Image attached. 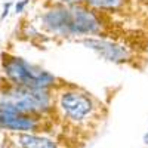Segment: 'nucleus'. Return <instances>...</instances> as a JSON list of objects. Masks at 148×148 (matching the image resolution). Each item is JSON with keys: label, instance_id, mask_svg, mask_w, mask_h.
Wrapping results in <instances>:
<instances>
[{"label": "nucleus", "instance_id": "1", "mask_svg": "<svg viewBox=\"0 0 148 148\" xmlns=\"http://www.w3.org/2000/svg\"><path fill=\"white\" fill-rule=\"evenodd\" d=\"M51 95L45 88L15 86L0 96V113H36L47 110Z\"/></svg>", "mask_w": 148, "mask_h": 148}, {"label": "nucleus", "instance_id": "2", "mask_svg": "<svg viewBox=\"0 0 148 148\" xmlns=\"http://www.w3.org/2000/svg\"><path fill=\"white\" fill-rule=\"evenodd\" d=\"M3 70L6 77L15 86H27V88H45L55 84L56 79L53 74L45 71L43 68L27 62L18 56H5Z\"/></svg>", "mask_w": 148, "mask_h": 148}, {"label": "nucleus", "instance_id": "3", "mask_svg": "<svg viewBox=\"0 0 148 148\" xmlns=\"http://www.w3.org/2000/svg\"><path fill=\"white\" fill-rule=\"evenodd\" d=\"M101 31V21L90 9L76 5H68L67 36H90Z\"/></svg>", "mask_w": 148, "mask_h": 148}, {"label": "nucleus", "instance_id": "4", "mask_svg": "<svg viewBox=\"0 0 148 148\" xmlns=\"http://www.w3.org/2000/svg\"><path fill=\"white\" fill-rule=\"evenodd\" d=\"M59 107L68 119L80 121L92 113L93 102L80 90H65L59 96Z\"/></svg>", "mask_w": 148, "mask_h": 148}, {"label": "nucleus", "instance_id": "5", "mask_svg": "<svg viewBox=\"0 0 148 148\" xmlns=\"http://www.w3.org/2000/svg\"><path fill=\"white\" fill-rule=\"evenodd\" d=\"M82 45L86 46L90 51L96 52L102 59L110 61V62H125L129 58V52L125 46H121L116 42L105 40V39H96V37H86L82 40Z\"/></svg>", "mask_w": 148, "mask_h": 148}, {"label": "nucleus", "instance_id": "6", "mask_svg": "<svg viewBox=\"0 0 148 148\" xmlns=\"http://www.w3.org/2000/svg\"><path fill=\"white\" fill-rule=\"evenodd\" d=\"M42 22L47 31L59 36H67L68 27V5L49 9L42 16Z\"/></svg>", "mask_w": 148, "mask_h": 148}, {"label": "nucleus", "instance_id": "7", "mask_svg": "<svg viewBox=\"0 0 148 148\" xmlns=\"http://www.w3.org/2000/svg\"><path fill=\"white\" fill-rule=\"evenodd\" d=\"M0 126L9 130H33L36 127V120L22 113H0Z\"/></svg>", "mask_w": 148, "mask_h": 148}, {"label": "nucleus", "instance_id": "8", "mask_svg": "<svg viewBox=\"0 0 148 148\" xmlns=\"http://www.w3.org/2000/svg\"><path fill=\"white\" fill-rule=\"evenodd\" d=\"M18 141L22 148H58L52 139L37 136V135L31 133H21Z\"/></svg>", "mask_w": 148, "mask_h": 148}, {"label": "nucleus", "instance_id": "9", "mask_svg": "<svg viewBox=\"0 0 148 148\" xmlns=\"http://www.w3.org/2000/svg\"><path fill=\"white\" fill-rule=\"evenodd\" d=\"M88 5L93 8H99V9H113L121 5L123 0H84Z\"/></svg>", "mask_w": 148, "mask_h": 148}, {"label": "nucleus", "instance_id": "10", "mask_svg": "<svg viewBox=\"0 0 148 148\" xmlns=\"http://www.w3.org/2000/svg\"><path fill=\"white\" fill-rule=\"evenodd\" d=\"M27 5H28V0H21V2H18L15 5V12H16V14H21V12L25 9Z\"/></svg>", "mask_w": 148, "mask_h": 148}, {"label": "nucleus", "instance_id": "11", "mask_svg": "<svg viewBox=\"0 0 148 148\" xmlns=\"http://www.w3.org/2000/svg\"><path fill=\"white\" fill-rule=\"evenodd\" d=\"M10 6H12V3L10 2H8L5 6H3V14H2V19L5 18V16H8V14H9V9H10Z\"/></svg>", "mask_w": 148, "mask_h": 148}, {"label": "nucleus", "instance_id": "12", "mask_svg": "<svg viewBox=\"0 0 148 148\" xmlns=\"http://www.w3.org/2000/svg\"><path fill=\"white\" fill-rule=\"evenodd\" d=\"M61 3L64 5H76V3H80V2H84V0H59Z\"/></svg>", "mask_w": 148, "mask_h": 148}, {"label": "nucleus", "instance_id": "13", "mask_svg": "<svg viewBox=\"0 0 148 148\" xmlns=\"http://www.w3.org/2000/svg\"><path fill=\"white\" fill-rule=\"evenodd\" d=\"M144 142L148 145V133H145V135H144Z\"/></svg>", "mask_w": 148, "mask_h": 148}]
</instances>
